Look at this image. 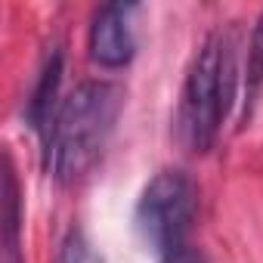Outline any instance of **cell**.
I'll use <instances>...</instances> for the list:
<instances>
[{
	"label": "cell",
	"mask_w": 263,
	"mask_h": 263,
	"mask_svg": "<svg viewBox=\"0 0 263 263\" xmlns=\"http://www.w3.org/2000/svg\"><path fill=\"white\" fill-rule=\"evenodd\" d=\"M124 108V90L111 81L78 84L56 108L47 134V171L59 183H74L102 158Z\"/></svg>",
	"instance_id": "1"
},
{
	"label": "cell",
	"mask_w": 263,
	"mask_h": 263,
	"mask_svg": "<svg viewBox=\"0 0 263 263\" xmlns=\"http://www.w3.org/2000/svg\"><path fill=\"white\" fill-rule=\"evenodd\" d=\"M235 34L229 28H217L201 41L186 71L177 105V137L195 155H204L217 146L223 121L235 102Z\"/></svg>",
	"instance_id": "2"
},
{
	"label": "cell",
	"mask_w": 263,
	"mask_h": 263,
	"mask_svg": "<svg viewBox=\"0 0 263 263\" xmlns=\"http://www.w3.org/2000/svg\"><path fill=\"white\" fill-rule=\"evenodd\" d=\"M195 211H198L195 180L180 167H164L143 186L134 211V226L143 245L152 248L158 257H164L177 248H186Z\"/></svg>",
	"instance_id": "3"
},
{
	"label": "cell",
	"mask_w": 263,
	"mask_h": 263,
	"mask_svg": "<svg viewBox=\"0 0 263 263\" xmlns=\"http://www.w3.org/2000/svg\"><path fill=\"white\" fill-rule=\"evenodd\" d=\"M140 4H105L93 13L90 31H87V50L90 59L99 68H124L130 65V59L137 56V31H134V19L140 16Z\"/></svg>",
	"instance_id": "4"
},
{
	"label": "cell",
	"mask_w": 263,
	"mask_h": 263,
	"mask_svg": "<svg viewBox=\"0 0 263 263\" xmlns=\"http://www.w3.org/2000/svg\"><path fill=\"white\" fill-rule=\"evenodd\" d=\"M59 84H62V50L53 47L37 71V81L31 87V96H28V105H25V118L28 124L37 130V134L44 137L47 134V127L59 108Z\"/></svg>",
	"instance_id": "5"
},
{
	"label": "cell",
	"mask_w": 263,
	"mask_h": 263,
	"mask_svg": "<svg viewBox=\"0 0 263 263\" xmlns=\"http://www.w3.org/2000/svg\"><path fill=\"white\" fill-rule=\"evenodd\" d=\"M19 226H22L19 180H16L13 161H10V155H7V167H4V263H22Z\"/></svg>",
	"instance_id": "6"
},
{
	"label": "cell",
	"mask_w": 263,
	"mask_h": 263,
	"mask_svg": "<svg viewBox=\"0 0 263 263\" xmlns=\"http://www.w3.org/2000/svg\"><path fill=\"white\" fill-rule=\"evenodd\" d=\"M263 87V13L251 31V41H248V59H245V115L251 111L257 93Z\"/></svg>",
	"instance_id": "7"
},
{
	"label": "cell",
	"mask_w": 263,
	"mask_h": 263,
	"mask_svg": "<svg viewBox=\"0 0 263 263\" xmlns=\"http://www.w3.org/2000/svg\"><path fill=\"white\" fill-rule=\"evenodd\" d=\"M59 263H105V257L81 229H68L59 245Z\"/></svg>",
	"instance_id": "8"
},
{
	"label": "cell",
	"mask_w": 263,
	"mask_h": 263,
	"mask_svg": "<svg viewBox=\"0 0 263 263\" xmlns=\"http://www.w3.org/2000/svg\"><path fill=\"white\" fill-rule=\"evenodd\" d=\"M161 263H208V257L198 251V248H177V251H171V254H164L161 257Z\"/></svg>",
	"instance_id": "9"
}]
</instances>
